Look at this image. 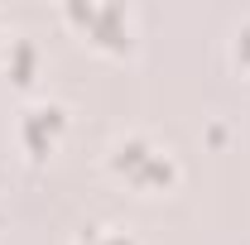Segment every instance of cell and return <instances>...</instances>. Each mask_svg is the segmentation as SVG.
Instances as JSON below:
<instances>
[{
  "label": "cell",
  "instance_id": "obj_3",
  "mask_svg": "<svg viewBox=\"0 0 250 245\" xmlns=\"http://www.w3.org/2000/svg\"><path fill=\"white\" fill-rule=\"evenodd\" d=\"M72 20H87L96 29V43H106V48H125L130 43V20H125L121 10H67Z\"/></svg>",
  "mask_w": 250,
  "mask_h": 245
},
{
  "label": "cell",
  "instance_id": "obj_2",
  "mask_svg": "<svg viewBox=\"0 0 250 245\" xmlns=\"http://www.w3.org/2000/svg\"><path fill=\"white\" fill-rule=\"evenodd\" d=\"M62 106H34V111H24V121H20V135H24V144H29L34 154H48L53 149V140H58L62 130Z\"/></svg>",
  "mask_w": 250,
  "mask_h": 245
},
{
  "label": "cell",
  "instance_id": "obj_4",
  "mask_svg": "<svg viewBox=\"0 0 250 245\" xmlns=\"http://www.w3.org/2000/svg\"><path fill=\"white\" fill-rule=\"evenodd\" d=\"M82 245H135L125 231H111V226H101V231H87L82 236Z\"/></svg>",
  "mask_w": 250,
  "mask_h": 245
},
{
  "label": "cell",
  "instance_id": "obj_1",
  "mask_svg": "<svg viewBox=\"0 0 250 245\" xmlns=\"http://www.w3.org/2000/svg\"><path fill=\"white\" fill-rule=\"evenodd\" d=\"M116 173H121L125 183L135 187H164L173 183V159H168V149H159V144H149V140H125V144H116Z\"/></svg>",
  "mask_w": 250,
  "mask_h": 245
},
{
  "label": "cell",
  "instance_id": "obj_5",
  "mask_svg": "<svg viewBox=\"0 0 250 245\" xmlns=\"http://www.w3.org/2000/svg\"><path fill=\"white\" fill-rule=\"evenodd\" d=\"M241 48L250 53V24H241V29H236V53H241Z\"/></svg>",
  "mask_w": 250,
  "mask_h": 245
}]
</instances>
